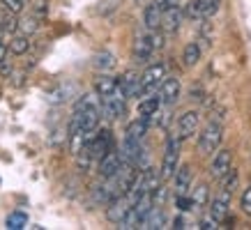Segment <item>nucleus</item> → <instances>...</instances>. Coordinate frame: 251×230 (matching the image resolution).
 Segmentation results:
<instances>
[{"instance_id":"f257e3e1","label":"nucleus","mask_w":251,"mask_h":230,"mask_svg":"<svg viewBox=\"0 0 251 230\" xmlns=\"http://www.w3.org/2000/svg\"><path fill=\"white\" fill-rule=\"evenodd\" d=\"M99 117H101V111H99L97 97H95V94H83V97L76 101V106H74V117H72V122L90 136L92 131L97 129Z\"/></svg>"},{"instance_id":"f03ea898","label":"nucleus","mask_w":251,"mask_h":230,"mask_svg":"<svg viewBox=\"0 0 251 230\" xmlns=\"http://www.w3.org/2000/svg\"><path fill=\"white\" fill-rule=\"evenodd\" d=\"M221 138H224V129H221L219 122L205 124V129L201 131V136H198V150L203 154H212L221 145Z\"/></svg>"},{"instance_id":"7ed1b4c3","label":"nucleus","mask_w":251,"mask_h":230,"mask_svg":"<svg viewBox=\"0 0 251 230\" xmlns=\"http://www.w3.org/2000/svg\"><path fill=\"white\" fill-rule=\"evenodd\" d=\"M177 161H180V136L175 138L171 136L166 143V152H164V161H161V180H171L175 175L177 168Z\"/></svg>"},{"instance_id":"20e7f679","label":"nucleus","mask_w":251,"mask_h":230,"mask_svg":"<svg viewBox=\"0 0 251 230\" xmlns=\"http://www.w3.org/2000/svg\"><path fill=\"white\" fill-rule=\"evenodd\" d=\"M157 48H161V35H138L134 44V58L136 62H148Z\"/></svg>"},{"instance_id":"39448f33","label":"nucleus","mask_w":251,"mask_h":230,"mask_svg":"<svg viewBox=\"0 0 251 230\" xmlns=\"http://www.w3.org/2000/svg\"><path fill=\"white\" fill-rule=\"evenodd\" d=\"M164 76H166V67H164L161 62L150 65V67L141 74V97H145V94H152V92L159 88L161 81H164Z\"/></svg>"},{"instance_id":"423d86ee","label":"nucleus","mask_w":251,"mask_h":230,"mask_svg":"<svg viewBox=\"0 0 251 230\" xmlns=\"http://www.w3.org/2000/svg\"><path fill=\"white\" fill-rule=\"evenodd\" d=\"M99 111L106 120H118L125 113V94L120 90H115L108 97H99Z\"/></svg>"},{"instance_id":"0eeeda50","label":"nucleus","mask_w":251,"mask_h":230,"mask_svg":"<svg viewBox=\"0 0 251 230\" xmlns=\"http://www.w3.org/2000/svg\"><path fill=\"white\" fill-rule=\"evenodd\" d=\"M131 198L127 196V193H122V196H118V198H113L111 203H108V209H106V219L111 223H122L125 221V216L129 214L131 209Z\"/></svg>"},{"instance_id":"6e6552de","label":"nucleus","mask_w":251,"mask_h":230,"mask_svg":"<svg viewBox=\"0 0 251 230\" xmlns=\"http://www.w3.org/2000/svg\"><path fill=\"white\" fill-rule=\"evenodd\" d=\"M125 166V161L120 159V152H115V150H108L101 159H99V175L104 177H113L118 170Z\"/></svg>"},{"instance_id":"1a4fd4ad","label":"nucleus","mask_w":251,"mask_h":230,"mask_svg":"<svg viewBox=\"0 0 251 230\" xmlns=\"http://www.w3.org/2000/svg\"><path fill=\"white\" fill-rule=\"evenodd\" d=\"M180 97V81L175 76H164V81L159 83V99L161 104H166V106H173L175 101Z\"/></svg>"},{"instance_id":"9d476101","label":"nucleus","mask_w":251,"mask_h":230,"mask_svg":"<svg viewBox=\"0 0 251 230\" xmlns=\"http://www.w3.org/2000/svg\"><path fill=\"white\" fill-rule=\"evenodd\" d=\"M230 168H233V152H230V150H219V152L214 154L212 168H210L212 177L221 180V177L226 175V173H228Z\"/></svg>"},{"instance_id":"9b49d317","label":"nucleus","mask_w":251,"mask_h":230,"mask_svg":"<svg viewBox=\"0 0 251 230\" xmlns=\"http://www.w3.org/2000/svg\"><path fill=\"white\" fill-rule=\"evenodd\" d=\"M118 90L125 94V99L141 97V76H136L134 71H127L122 78H118Z\"/></svg>"},{"instance_id":"f8f14e48","label":"nucleus","mask_w":251,"mask_h":230,"mask_svg":"<svg viewBox=\"0 0 251 230\" xmlns=\"http://www.w3.org/2000/svg\"><path fill=\"white\" fill-rule=\"evenodd\" d=\"M180 21H182V9L173 2V5H166L164 12H161V25L159 28H164L166 32H175L177 28H180Z\"/></svg>"},{"instance_id":"ddd939ff","label":"nucleus","mask_w":251,"mask_h":230,"mask_svg":"<svg viewBox=\"0 0 251 230\" xmlns=\"http://www.w3.org/2000/svg\"><path fill=\"white\" fill-rule=\"evenodd\" d=\"M228 207H230V193L221 189L219 196H214V198H212V205H210V216H212L217 223L224 221V219L228 216Z\"/></svg>"},{"instance_id":"4468645a","label":"nucleus","mask_w":251,"mask_h":230,"mask_svg":"<svg viewBox=\"0 0 251 230\" xmlns=\"http://www.w3.org/2000/svg\"><path fill=\"white\" fill-rule=\"evenodd\" d=\"M177 127H180V140H187V138H191L194 134H196L198 129V113L196 111H187V113L180 117V122H177Z\"/></svg>"},{"instance_id":"2eb2a0df","label":"nucleus","mask_w":251,"mask_h":230,"mask_svg":"<svg viewBox=\"0 0 251 230\" xmlns=\"http://www.w3.org/2000/svg\"><path fill=\"white\" fill-rule=\"evenodd\" d=\"M161 12H164V7H161L159 0H154V2H150V5L145 7L143 21H145V28L150 32H154L161 25Z\"/></svg>"},{"instance_id":"dca6fc26","label":"nucleus","mask_w":251,"mask_h":230,"mask_svg":"<svg viewBox=\"0 0 251 230\" xmlns=\"http://www.w3.org/2000/svg\"><path fill=\"white\" fill-rule=\"evenodd\" d=\"M148 120L145 117H138V120H134V122L127 127V134H125V140H131V143H141L145 138V134H148Z\"/></svg>"},{"instance_id":"f3484780","label":"nucleus","mask_w":251,"mask_h":230,"mask_svg":"<svg viewBox=\"0 0 251 230\" xmlns=\"http://www.w3.org/2000/svg\"><path fill=\"white\" fill-rule=\"evenodd\" d=\"M175 191L177 193H187L191 189V168L189 166H180L175 168Z\"/></svg>"},{"instance_id":"a211bd4d","label":"nucleus","mask_w":251,"mask_h":230,"mask_svg":"<svg viewBox=\"0 0 251 230\" xmlns=\"http://www.w3.org/2000/svg\"><path fill=\"white\" fill-rule=\"evenodd\" d=\"M159 106H161L159 94H145L143 101L138 104V117H150Z\"/></svg>"},{"instance_id":"6ab92c4d","label":"nucleus","mask_w":251,"mask_h":230,"mask_svg":"<svg viewBox=\"0 0 251 230\" xmlns=\"http://www.w3.org/2000/svg\"><path fill=\"white\" fill-rule=\"evenodd\" d=\"M118 90V78H111V76H101L95 83V92H97V97H108V94H113Z\"/></svg>"},{"instance_id":"aec40b11","label":"nucleus","mask_w":251,"mask_h":230,"mask_svg":"<svg viewBox=\"0 0 251 230\" xmlns=\"http://www.w3.org/2000/svg\"><path fill=\"white\" fill-rule=\"evenodd\" d=\"M207 198H210L207 184H198L196 189H194V193H191V209H201V207H205Z\"/></svg>"},{"instance_id":"412c9836","label":"nucleus","mask_w":251,"mask_h":230,"mask_svg":"<svg viewBox=\"0 0 251 230\" xmlns=\"http://www.w3.org/2000/svg\"><path fill=\"white\" fill-rule=\"evenodd\" d=\"M219 5L221 0H196V7H198V14L201 19H210L219 12Z\"/></svg>"},{"instance_id":"4be33fe9","label":"nucleus","mask_w":251,"mask_h":230,"mask_svg":"<svg viewBox=\"0 0 251 230\" xmlns=\"http://www.w3.org/2000/svg\"><path fill=\"white\" fill-rule=\"evenodd\" d=\"M182 60H184V67H194V65H198V60H201V48H198L196 42H189V44L184 46Z\"/></svg>"},{"instance_id":"5701e85b","label":"nucleus","mask_w":251,"mask_h":230,"mask_svg":"<svg viewBox=\"0 0 251 230\" xmlns=\"http://www.w3.org/2000/svg\"><path fill=\"white\" fill-rule=\"evenodd\" d=\"M5 226H7L9 230H21V228H25V226H28V214H25V212H21V209H16V212H12V214L7 216Z\"/></svg>"},{"instance_id":"b1692460","label":"nucleus","mask_w":251,"mask_h":230,"mask_svg":"<svg viewBox=\"0 0 251 230\" xmlns=\"http://www.w3.org/2000/svg\"><path fill=\"white\" fill-rule=\"evenodd\" d=\"M92 65H95L97 69H101V71L113 69L115 67V55L108 53V51H101V53H97L95 58H92Z\"/></svg>"},{"instance_id":"393cba45","label":"nucleus","mask_w":251,"mask_h":230,"mask_svg":"<svg viewBox=\"0 0 251 230\" xmlns=\"http://www.w3.org/2000/svg\"><path fill=\"white\" fill-rule=\"evenodd\" d=\"M28 46H30L28 37H25V35H19V37H14L12 42H9V51H12L14 55H23L25 51H28Z\"/></svg>"},{"instance_id":"a878e982","label":"nucleus","mask_w":251,"mask_h":230,"mask_svg":"<svg viewBox=\"0 0 251 230\" xmlns=\"http://www.w3.org/2000/svg\"><path fill=\"white\" fill-rule=\"evenodd\" d=\"M16 28H19L23 35H30V32L37 30L39 25H37V19H35V16H25L21 21H16Z\"/></svg>"},{"instance_id":"bb28decb","label":"nucleus","mask_w":251,"mask_h":230,"mask_svg":"<svg viewBox=\"0 0 251 230\" xmlns=\"http://www.w3.org/2000/svg\"><path fill=\"white\" fill-rule=\"evenodd\" d=\"M221 180H224V191H228L230 196H233V191H235V186H237V180H240V177H237V170L230 168Z\"/></svg>"},{"instance_id":"cd10ccee","label":"nucleus","mask_w":251,"mask_h":230,"mask_svg":"<svg viewBox=\"0 0 251 230\" xmlns=\"http://www.w3.org/2000/svg\"><path fill=\"white\" fill-rule=\"evenodd\" d=\"M240 207H242L244 214L251 216V184L242 191V198H240Z\"/></svg>"},{"instance_id":"c85d7f7f","label":"nucleus","mask_w":251,"mask_h":230,"mask_svg":"<svg viewBox=\"0 0 251 230\" xmlns=\"http://www.w3.org/2000/svg\"><path fill=\"white\" fill-rule=\"evenodd\" d=\"M2 5L7 7L9 14H19V12H23V7H25V0H2Z\"/></svg>"},{"instance_id":"c756f323","label":"nucleus","mask_w":251,"mask_h":230,"mask_svg":"<svg viewBox=\"0 0 251 230\" xmlns=\"http://www.w3.org/2000/svg\"><path fill=\"white\" fill-rule=\"evenodd\" d=\"M175 205L180 207L182 212H189V209H191V198L187 196V193H177V198H175Z\"/></svg>"},{"instance_id":"7c9ffc66","label":"nucleus","mask_w":251,"mask_h":230,"mask_svg":"<svg viewBox=\"0 0 251 230\" xmlns=\"http://www.w3.org/2000/svg\"><path fill=\"white\" fill-rule=\"evenodd\" d=\"M184 14L189 16V19H201V14H198V7H196V0L187 2V7H184Z\"/></svg>"},{"instance_id":"2f4dec72","label":"nucleus","mask_w":251,"mask_h":230,"mask_svg":"<svg viewBox=\"0 0 251 230\" xmlns=\"http://www.w3.org/2000/svg\"><path fill=\"white\" fill-rule=\"evenodd\" d=\"M198 228H203V230H210V228H217V221H214L212 216H205L203 221L198 223Z\"/></svg>"},{"instance_id":"473e14b6","label":"nucleus","mask_w":251,"mask_h":230,"mask_svg":"<svg viewBox=\"0 0 251 230\" xmlns=\"http://www.w3.org/2000/svg\"><path fill=\"white\" fill-rule=\"evenodd\" d=\"M5 55H7V46H5L2 42H0V62L5 60Z\"/></svg>"},{"instance_id":"72a5a7b5","label":"nucleus","mask_w":251,"mask_h":230,"mask_svg":"<svg viewBox=\"0 0 251 230\" xmlns=\"http://www.w3.org/2000/svg\"><path fill=\"white\" fill-rule=\"evenodd\" d=\"M173 228H184V219H175V221H173Z\"/></svg>"},{"instance_id":"f704fd0d","label":"nucleus","mask_w":251,"mask_h":230,"mask_svg":"<svg viewBox=\"0 0 251 230\" xmlns=\"http://www.w3.org/2000/svg\"><path fill=\"white\" fill-rule=\"evenodd\" d=\"M0 37H2V28H0Z\"/></svg>"}]
</instances>
